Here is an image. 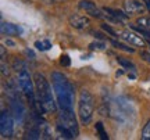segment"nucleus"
Here are the masks:
<instances>
[{
	"instance_id": "1",
	"label": "nucleus",
	"mask_w": 150,
	"mask_h": 140,
	"mask_svg": "<svg viewBox=\"0 0 150 140\" xmlns=\"http://www.w3.org/2000/svg\"><path fill=\"white\" fill-rule=\"evenodd\" d=\"M52 85H53V90L56 93L60 108L61 110H72L75 93L74 86L68 81V78L63 75L61 72H53L52 74Z\"/></svg>"
},
{
	"instance_id": "2",
	"label": "nucleus",
	"mask_w": 150,
	"mask_h": 140,
	"mask_svg": "<svg viewBox=\"0 0 150 140\" xmlns=\"http://www.w3.org/2000/svg\"><path fill=\"white\" fill-rule=\"evenodd\" d=\"M35 87H36V93L39 97V107L42 113H54L57 110V104L54 101L53 94H52V87L49 85V82L46 81V78L36 72L35 76Z\"/></svg>"
},
{
	"instance_id": "3",
	"label": "nucleus",
	"mask_w": 150,
	"mask_h": 140,
	"mask_svg": "<svg viewBox=\"0 0 150 140\" xmlns=\"http://www.w3.org/2000/svg\"><path fill=\"white\" fill-rule=\"evenodd\" d=\"M93 113H95V98L89 90L83 89L79 94V101H78V117H79L81 124H91Z\"/></svg>"
},
{
	"instance_id": "4",
	"label": "nucleus",
	"mask_w": 150,
	"mask_h": 140,
	"mask_svg": "<svg viewBox=\"0 0 150 140\" xmlns=\"http://www.w3.org/2000/svg\"><path fill=\"white\" fill-rule=\"evenodd\" d=\"M110 113L114 118L120 121L121 124H125L128 122L131 117H134V107L132 104L125 98V97H117L111 104V108H110Z\"/></svg>"
},
{
	"instance_id": "5",
	"label": "nucleus",
	"mask_w": 150,
	"mask_h": 140,
	"mask_svg": "<svg viewBox=\"0 0 150 140\" xmlns=\"http://www.w3.org/2000/svg\"><path fill=\"white\" fill-rule=\"evenodd\" d=\"M57 124L63 125L67 129H70L71 132H72L74 137H76V136L79 135L78 122H76V118H75L72 110H61V113H60L59 117H57Z\"/></svg>"
},
{
	"instance_id": "6",
	"label": "nucleus",
	"mask_w": 150,
	"mask_h": 140,
	"mask_svg": "<svg viewBox=\"0 0 150 140\" xmlns=\"http://www.w3.org/2000/svg\"><path fill=\"white\" fill-rule=\"evenodd\" d=\"M18 85H20V89L22 90V93L31 100L35 97V93H33V83L29 74L27 72V70L20 71V75H18Z\"/></svg>"
},
{
	"instance_id": "7",
	"label": "nucleus",
	"mask_w": 150,
	"mask_h": 140,
	"mask_svg": "<svg viewBox=\"0 0 150 140\" xmlns=\"http://www.w3.org/2000/svg\"><path fill=\"white\" fill-rule=\"evenodd\" d=\"M14 130V121L8 111H1L0 115V133L3 137H10Z\"/></svg>"
},
{
	"instance_id": "8",
	"label": "nucleus",
	"mask_w": 150,
	"mask_h": 140,
	"mask_svg": "<svg viewBox=\"0 0 150 140\" xmlns=\"http://www.w3.org/2000/svg\"><path fill=\"white\" fill-rule=\"evenodd\" d=\"M120 35V38L122 39L124 42H127V43L132 44V46H136V47H145V40L142 36H139L136 32L134 31H128V29H124L121 32L118 33Z\"/></svg>"
},
{
	"instance_id": "9",
	"label": "nucleus",
	"mask_w": 150,
	"mask_h": 140,
	"mask_svg": "<svg viewBox=\"0 0 150 140\" xmlns=\"http://www.w3.org/2000/svg\"><path fill=\"white\" fill-rule=\"evenodd\" d=\"M147 8L145 3H142L139 0H127L125 1V11L128 15H134V14H142L145 13Z\"/></svg>"
},
{
	"instance_id": "10",
	"label": "nucleus",
	"mask_w": 150,
	"mask_h": 140,
	"mask_svg": "<svg viewBox=\"0 0 150 140\" xmlns=\"http://www.w3.org/2000/svg\"><path fill=\"white\" fill-rule=\"evenodd\" d=\"M79 8L81 10H85L91 17H95V18H103L102 11L96 7V4L91 1V0H81L79 1Z\"/></svg>"
},
{
	"instance_id": "11",
	"label": "nucleus",
	"mask_w": 150,
	"mask_h": 140,
	"mask_svg": "<svg viewBox=\"0 0 150 140\" xmlns=\"http://www.w3.org/2000/svg\"><path fill=\"white\" fill-rule=\"evenodd\" d=\"M68 22L70 25L75 29H86L89 28L91 25V20L88 17H83V15H79V14H74L68 18Z\"/></svg>"
},
{
	"instance_id": "12",
	"label": "nucleus",
	"mask_w": 150,
	"mask_h": 140,
	"mask_svg": "<svg viewBox=\"0 0 150 140\" xmlns=\"http://www.w3.org/2000/svg\"><path fill=\"white\" fill-rule=\"evenodd\" d=\"M10 111L13 114V117L17 119V121H21L24 118V114H25V110H24V106H22V103L14 97L13 100H11V106H10Z\"/></svg>"
},
{
	"instance_id": "13",
	"label": "nucleus",
	"mask_w": 150,
	"mask_h": 140,
	"mask_svg": "<svg viewBox=\"0 0 150 140\" xmlns=\"http://www.w3.org/2000/svg\"><path fill=\"white\" fill-rule=\"evenodd\" d=\"M1 33L3 35H8V36H16V35H20L22 32L21 27H18L16 24H11V22H1Z\"/></svg>"
},
{
	"instance_id": "14",
	"label": "nucleus",
	"mask_w": 150,
	"mask_h": 140,
	"mask_svg": "<svg viewBox=\"0 0 150 140\" xmlns=\"http://www.w3.org/2000/svg\"><path fill=\"white\" fill-rule=\"evenodd\" d=\"M106 13H108L111 17H114V20L115 21H120V20H125V18H128V14H124L122 11L120 10H112V8H104Z\"/></svg>"
},
{
	"instance_id": "15",
	"label": "nucleus",
	"mask_w": 150,
	"mask_h": 140,
	"mask_svg": "<svg viewBox=\"0 0 150 140\" xmlns=\"http://www.w3.org/2000/svg\"><path fill=\"white\" fill-rule=\"evenodd\" d=\"M56 129H57V132H59L60 135H61V137H64V139H74V135H72V132H71L70 129L64 128L63 125H59V124H57Z\"/></svg>"
},
{
	"instance_id": "16",
	"label": "nucleus",
	"mask_w": 150,
	"mask_h": 140,
	"mask_svg": "<svg viewBox=\"0 0 150 140\" xmlns=\"http://www.w3.org/2000/svg\"><path fill=\"white\" fill-rule=\"evenodd\" d=\"M136 24L143 29H150V17H139L136 20Z\"/></svg>"
},
{
	"instance_id": "17",
	"label": "nucleus",
	"mask_w": 150,
	"mask_h": 140,
	"mask_svg": "<svg viewBox=\"0 0 150 140\" xmlns=\"http://www.w3.org/2000/svg\"><path fill=\"white\" fill-rule=\"evenodd\" d=\"M35 47L38 50H40V51H45V50H49V49H52V43L49 42V40H43V42H35Z\"/></svg>"
},
{
	"instance_id": "18",
	"label": "nucleus",
	"mask_w": 150,
	"mask_h": 140,
	"mask_svg": "<svg viewBox=\"0 0 150 140\" xmlns=\"http://www.w3.org/2000/svg\"><path fill=\"white\" fill-rule=\"evenodd\" d=\"M96 130H97V133H99V136H100V139L102 140H107L108 139L107 132L104 130V126H103L102 122H96Z\"/></svg>"
},
{
	"instance_id": "19",
	"label": "nucleus",
	"mask_w": 150,
	"mask_h": 140,
	"mask_svg": "<svg viewBox=\"0 0 150 140\" xmlns=\"http://www.w3.org/2000/svg\"><path fill=\"white\" fill-rule=\"evenodd\" d=\"M111 43H112V46H114V47L120 49V50H124V51H128V53H134V51H135V49L128 47L127 44L120 43V42H117V40H111Z\"/></svg>"
},
{
	"instance_id": "20",
	"label": "nucleus",
	"mask_w": 150,
	"mask_h": 140,
	"mask_svg": "<svg viewBox=\"0 0 150 140\" xmlns=\"http://www.w3.org/2000/svg\"><path fill=\"white\" fill-rule=\"evenodd\" d=\"M117 61L120 63V64L122 65V67H125V68H128V70H131V71H135V65L129 61V60H127V58H124V57H118L117 58Z\"/></svg>"
},
{
	"instance_id": "21",
	"label": "nucleus",
	"mask_w": 150,
	"mask_h": 140,
	"mask_svg": "<svg viewBox=\"0 0 150 140\" xmlns=\"http://www.w3.org/2000/svg\"><path fill=\"white\" fill-rule=\"evenodd\" d=\"M40 137L42 139H52V133L49 132V126L46 124L40 125Z\"/></svg>"
},
{
	"instance_id": "22",
	"label": "nucleus",
	"mask_w": 150,
	"mask_h": 140,
	"mask_svg": "<svg viewBox=\"0 0 150 140\" xmlns=\"http://www.w3.org/2000/svg\"><path fill=\"white\" fill-rule=\"evenodd\" d=\"M142 139L143 140H150V119L146 122L145 126H143V130H142Z\"/></svg>"
},
{
	"instance_id": "23",
	"label": "nucleus",
	"mask_w": 150,
	"mask_h": 140,
	"mask_svg": "<svg viewBox=\"0 0 150 140\" xmlns=\"http://www.w3.org/2000/svg\"><path fill=\"white\" fill-rule=\"evenodd\" d=\"M89 49L91 50H97V51H102L106 49V43H103V42H93V43L89 44Z\"/></svg>"
},
{
	"instance_id": "24",
	"label": "nucleus",
	"mask_w": 150,
	"mask_h": 140,
	"mask_svg": "<svg viewBox=\"0 0 150 140\" xmlns=\"http://www.w3.org/2000/svg\"><path fill=\"white\" fill-rule=\"evenodd\" d=\"M28 137L29 139H39L40 137V128H38V126L32 128L29 130V133H28Z\"/></svg>"
},
{
	"instance_id": "25",
	"label": "nucleus",
	"mask_w": 150,
	"mask_h": 140,
	"mask_svg": "<svg viewBox=\"0 0 150 140\" xmlns=\"http://www.w3.org/2000/svg\"><path fill=\"white\" fill-rule=\"evenodd\" d=\"M102 29H103V31H106V32H108L110 35H112V36H115V38H120V35H118V33L115 32V31H114V29H112L110 25H107V24H103V25H102Z\"/></svg>"
},
{
	"instance_id": "26",
	"label": "nucleus",
	"mask_w": 150,
	"mask_h": 140,
	"mask_svg": "<svg viewBox=\"0 0 150 140\" xmlns=\"http://www.w3.org/2000/svg\"><path fill=\"white\" fill-rule=\"evenodd\" d=\"M134 29H135V31H136L138 33L143 35L145 38L150 39V29H143V28H140V27H134Z\"/></svg>"
},
{
	"instance_id": "27",
	"label": "nucleus",
	"mask_w": 150,
	"mask_h": 140,
	"mask_svg": "<svg viewBox=\"0 0 150 140\" xmlns=\"http://www.w3.org/2000/svg\"><path fill=\"white\" fill-rule=\"evenodd\" d=\"M60 64L63 65V67H70V64H71L70 57H68L67 54H64V56H61V58H60Z\"/></svg>"
},
{
	"instance_id": "28",
	"label": "nucleus",
	"mask_w": 150,
	"mask_h": 140,
	"mask_svg": "<svg viewBox=\"0 0 150 140\" xmlns=\"http://www.w3.org/2000/svg\"><path fill=\"white\" fill-rule=\"evenodd\" d=\"M14 70H16V71H24V70H25V64H24L22 61L16 60V61H14Z\"/></svg>"
},
{
	"instance_id": "29",
	"label": "nucleus",
	"mask_w": 150,
	"mask_h": 140,
	"mask_svg": "<svg viewBox=\"0 0 150 140\" xmlns=\"http://www.w3.org/2000/svg\"><path fill=\"white\" fill-rule=\"evenodd\" d=\"M1 74H3L4 76H8V67H6L3 60H1Z\"/></svg>"
},
{
	"instance_id": "30",
	"label": "nucleus",
	"mask_w": 150,
	"mask_h": 140,
	"mask_svg": "<svg viewBox=\"0 0 150 140\" xmlns=\"http://www.w3.org/2000/svg\"><path fill=\"white\" fill-rule=\"evenodd\" d=\"M140 56H142V57H143L147 63H150V53H147V51H142V53H140Z\"/></svg>"
},
{
	"instance_id": "31",
	"label": "nucleus",
	"mask_w": 150,
	"mask_h": 140,
	"mask_svg": "<svg viewBox=\"0 0 150 140\" xmlns=\"http://www.w3.org/2000/svg\"><path fill=\"white\" fill-rule=\"evenodd\" d=\"M43 1H46L47 4H56V3H60V1H63V0H43Z\"/></svg>"
},
{
	"instance_id": "32",
	"label": "nucleus",
	"mask_w": 150,
	"mask_h": 140,
	"mask_svg": "<svg viewBox=\"0 0 150 140\" xmlns=\"http://www.w3.org/2000/svg\"><path fill=\"white\" fill-rule=\"evenodd\" d=\"M25 54H27L28 57H32V58H35V54H33L32 50H25Z\"/></svg>"
},
{
	"instance_id": "33",
	"label": "nucleus",
	"mask_w": 150,
	"mask_h": 140,
	"mask_svg": "<svg viewBox=\"0 0 150 140\" xmlns=\"http://www.w3.org/2000/svg\"><path fill=\"white\" fill-rule=\"evenodd\" d=\"M0 53H1V60H4L6 58V49L3 47V46L0 47Z\"/></svg>"
},
{
	"instance_id": "34",
	"label": "nucleus",
	"mask_w": 150,
	"mask_h": 140,
	"mask_svg": "<svg viewBox=\"0 0 150 140\" xmlns=\"http://www.w3.org/2000/svg\"><path fill=\"white\" fill-rule=\"evenodd\" d=\"M6 44H7V46H16V43H14L13 40H10V39H7V40H6Z\"/></svg>"
},
{
	"instance_id": "35",
	"label": "nucleus",
	"mask_w": 150,
	"mask_h": 140,
	"mask_svg": "<svg viewBox=\"0 0 150 140\" xmlns=\"http://www.w3.org/2000/svg\"><path fill=\"white\" fill-rule=\"evenodd\" d=\"M142 1L145 3V4H146V7H147V10L150 11V0H142Z\"/></svg>"
}]
</instances>
